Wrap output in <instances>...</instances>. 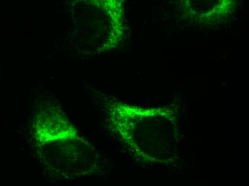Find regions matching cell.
<instances>
[{"label":"cell","instance_id":"cell-1","mask_svg":"<svg viewBox=\"0 0 249 186\" xmlns=\"http://www.w3.org/2000/svg\"><path fill=\"white\" fill-rule=\"evenodd\" d=\"M106 125L130 156L146 166L169 165L178 158V120L168 107H141L104 98Z\"/></svg>","mask_w":249,"mask_h":186},{"label":"cell","instance_id":"cell-2","mask_svg":"<svg viewBox=\"0 0 249 186\" xmlns=\"http://www.w3.org/2000/svg\"><path fill=\"white\" fill-rule=\"evenodd\" d=\"M32 136L36 155L52 176L75 180L101 172V155L60 107L48 104L39 109Z\"/></svg>","mask_w":249,"mask_h":186},{"label":"cell","instance_id":"cell-3","mask_svg":"<svg viewBox=\"0 0 249 186\" xmlns=\"http://www.w3.org/2000/svg\"><path fill=\"white\" fill-rule=\"evenodd\" d=\"M71 40L79 54L95 56L118 49L125 39L124 0H71Z\"/></svg>","mask_w":249,"mask_h":186},{"label":"cell","instance_id":"cell-4","mask_svg":"<svg viewBox=\"0 0 249 186\" xmlns=\"http://www.w3.org/2000/svg\"><path fill=\"white\" fill-rule=\"evenodd\" d=\"M238 0H178L179 11L195 23H220L236 11Z\"/></svg>","mask_w":249,"mask_h":186}]
</instances>
